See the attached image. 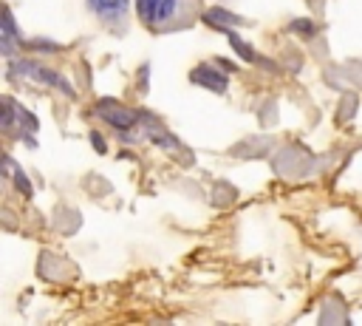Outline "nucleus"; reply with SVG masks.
I'll list each match as a JSON object with an SVG mask.
<instances>
[{"label": "nucleus", "mask_w": 362, "mask_h": 326, "mask_svg": "<svg viewBox=\"0 0 362 326\" xmlns=\"http://www.w3.org/2000/svg\"><path fill=\"white\" fill-rule=\"evenodd\" d=\"M175 14H178L175 0H139V17L153 28H161V26L173 23Z\"/></svg>", "instance_id": "f257e3e1"}, {"label": "nucleus", "mask_w": 362, "mask_h": 326, "mask_svg": "<svg viewBox=\"0 0 362 326\" xmlns=\"http://www.w3.org/2000/svg\"><path fill=\"white\" fill-rule=\"evenodd\" d=\"M88 6L93 9L96 17H102L105 23H113V20H122L127 14V0H88Z\"/></svg>", "instance_id": "f03ea898"}, {"label": "nucleus", "mask_w": 362, "mask_h": 326, "mask_svg": "<svg viewBox=\"0 0 362 326\" xmlns=\"http://www.w3.org/2000/svg\"><path fill=\"white\" fill-rule=\"evenodd\" d=\"M99 113H102V116H107V119H110L116 128L136 125V113H133V111H124V108L110 105V102H102V105H99Z\"/></svg>", "instance_id": "7ed1b4c3"}, {"label": "nucleus", "mask_w": 362, "mask_h": 326, "mask_svg": "<svg viewBox=\"0 0 362 326\" xmlns=\"http://www.w3.org/2000/svg\"><path fill=\"white\" fill-rule=\"evenodd\" d=\"M192 79H195V82H204V85H209V88H215V91H223V88H226V77H221V74L212 71V68H195V71H192Z\"/></svg>", "instance_id": "20e7f679"}, {"label": "nucleus", "mask_w": 362, "mask_h": 326, "mask_svg": "<svg viewBox=\"0 0 362 326\" xmlns=\"http://www.w3.org/2000/svg\"><path fill=\"white\" fill-rule=\"evenodd\" d=\"M291 28H297L303 37H311V34H314V26H311L308 20H294V23H291Z\"/></svg>", "instance_id": "39448f33"}, {"label": "nucleus", "mask_w": 362, "mask_h": 326, "mask_svg": "<svg viewBox=\"0 0 362 326\" xmlns=\"http://www.w3.org/2000/svg\"><path fill=\"white\" fill-rule=\"evenodd\" d=\"M229 37H232V45L240 51V57H243V60H255V51H252V48H246V45H243V43H240L235 34H229Z\"/></svg>", "instance_id": "423d86ee"}, {"label": "nucleus", "mask_w": 362, "mask_h": 326, "mask_svg": "<svg viewBox=\"0 0 362 326\" xmlns=\"http://www.w3.org/2000/svg\"><path fill=\"white\" fill-rule=\"evenodd\" d=\"M206 20H226V23H240V17H235V14H223V11H209L206 14Z\"/></svg>", "instance_id": "0eeeda50"}]
</instances>
